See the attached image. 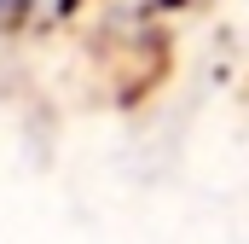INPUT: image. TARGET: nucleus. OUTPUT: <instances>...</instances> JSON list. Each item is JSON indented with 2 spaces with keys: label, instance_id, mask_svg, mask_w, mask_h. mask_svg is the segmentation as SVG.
I'll use <instances>...</instances> for the list:
<instances>
[{
  "label": "nucleus",
  "instance_id": "obj_1",
  "mask_svg": "<svg viewBox=\"0 0 249 244\" xmlns=\"http://www.w3.org/2000/svg\"><path fill=\"white\" fill-rule=\"evenodd\" d=\"M0 6H29V0H0Z\"/></svg>",
  "mask_w": 249,
  "mask_h": 244
}]
</instances>
